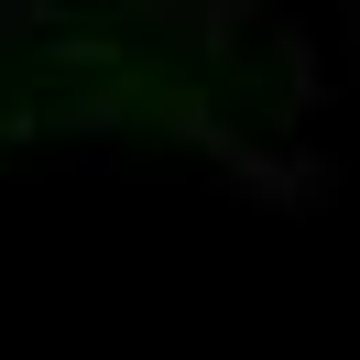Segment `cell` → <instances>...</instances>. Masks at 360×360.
<instances>
[{"instance_id":"obj_2","label":"cell","mask_w":360,"mask_h":360,"mask_svg":"<svg viewBox=\"0 0 360 360\" xmlns=\"http://www.w3.org/2000/svg\"><path fill=\"white\" fill-rule=\"evenodd\" d=\"M262 55L284 66V120H306V110H338V66H328V33H316V22H295V11H273Z\"/></svg>"},{"instance_id":"obj_1","label":"cell","mask_w":360,"mask_h":360,"mask_svg":"<svg viewBox=\"0 0 360 360\" xmlns=\"http://www.w3.org/2000/svg\"><path fill=\"white\" fill-rule=\"evenodd\" d=\"M219 175L229 207H251V219H328L338 207V153H316V142L295 131H251L229 164H207Z\"/></svg>"},{"instance_id":"obj_4","label":"cell","mask_w":360,"mask_h":360,"mask_svg":"<svg viewBox=\"0 0 360 360\" xmlns=\"http://www.w3.org/2000/svg\"><path fill=\"white\" fill-rule=\"evenodd\" d=\"M142 110L164 120V142H186V153H207V164H229V153L251 142L240 120H219V110H207V88H153Z\"/></svg>"},{"instance_id":"obj_5","label":"cell","mask_w":360,"mask_h":360,"mask_svg":"<svg viewBox=\"0 0 360 360\" xmlns=\"http://www.w3.org/2000/svg\"><path fill=\"white\" fill-rule=\"evenodd\" d=\"M142 110V88L131 77H110V88H88V98H66V110L44 120V131H88V153H98V131H120V120Z\"/></svg>"},{"instance_id":"obj_8","label":"cell","mask_w":360,"mask_h":360,"mask_svg":"<svg viewBox=\"0 0 360 360\" xmlns=\"http://www.w3.org/2000/svg\"><path fill=\"white\" fill-rule=\"evenodd\" d=\"M120 11H131V22H164V33H175V11H186V0H120Z\"/></svg>"},{"instance_id":"obj_7","label":"cell","mask_w":360,"mask_h":360,"mask_svg":"<svg viewBox=\"0 0 360 360\" xmlns=\"http://www.w3.org/2000/svg\"><path fill=\"white\" fill-rule=\"evenodd\" d=\"M44 55H55V66H66V77L88 66L98 88H110V77H120V44H98V33H66V44H44Z\"/></svg>"},{"instance_id":"obj_6","label":"cell","mask_w":360,"mask_h":360,"mask_svg":"<svg viewBox=\"0 0 360 360\" xmlns=\"http://www.w3.org/2000/svg\"><path fill=\"white\" fill-rule=\"evenodd\" d=\"M66 22V0H0V55H22L33 33H55Z\"/></svg>"},{"instance_id":"obj_3","label":"cell","mask_w":360,"mask_h":360,"mask_svg":"<svg viewBox=\"0 0 360 360\" xmlns=\"http://www.w3.org/2000/svg\"><path fill=\"white\" fill-rule=\"evenodd\" d=\"M175 33L207 55V66H240V55H262L273 0H186V11H175Z\"/></svg>"}]
</instances>
